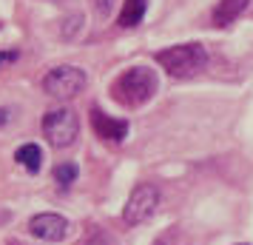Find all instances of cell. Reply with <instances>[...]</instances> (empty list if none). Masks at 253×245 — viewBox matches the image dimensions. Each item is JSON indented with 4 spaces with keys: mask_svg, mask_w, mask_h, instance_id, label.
<instances>
[{
    "mask_svg": "<svg viewBox=\"0 0 253 245\" xmlns=\"http://www.w3.org/2000/svg\"><path fill=\"white\" fill-rule=\"evenodd\" d=\"M154 92H157V74H154V69H145V66H134V69L123 71L111 86L114 100L128 108L145 105L154 97Z\"/></svg>",
    "mask_w": 253,
    "mask_h": 245,
    "instance_id": "obj_1",
    "label": "cell"
},
{
    "mask_svg": "<svg viewBox=\"0 0 253 245\" xmlns=\"http://www.w3.org/2000/svg\"><path fill=\"white\" fill-rule=\"evenodd\" d=\"M157 63H160L171 77L185 80V77H196V74L208 66V51L199 46V43H179V46L157 51Z\"/></svg>",
    "mask_w": 253,
    "mask_h": 245,
    "instance_id": "obj_2",
    "label": "cell"
},
{
    "mask_svg": "<svg viewBox=\"0 0 253 245\" xmlns=\"http://www.w3.org/2000/svg\"><path fill=\"white\" fill-rule=\"evenodd\" d=\"M43 137L48 140V146H54V148H69L71 143L77 140V134H80V120L77 114L66 108V105H60V108H51L43 114Z\"/></svg>",
    "mask_w": 253,
    "mask_h": 245,
    "instance_id": "obj_3",
    "label": "cell"
},
{
    "mask_svg": "<svg viewBox=\"0 0 253 245\" xmlns=\"http://www.w3.org/2000/svg\"><path fill=\"white\" fill-rule=\"evenodd\" d=\"M85 89V74L77 66H57L43 77V92L54 100H71Z\"/></svg>",
    "mask_w": 253,
    "mask_h": 245,
    "instance_id": "obj_4",
    "label": "cell"
},
{
    "mask_svg": "<svg viewBox=\"0 0 253 245\" xmlns=\"http://www.w3.org/2000/svg\"><path fill=\"white\" fill-rule=\"evenodd\" d=\"M157 208H160V191L154 186H139L128 197L123 220H126V225H139V222H148L157 214Z\"/></svg>",
    "mask_w": 253,
    "mask_h": 245,
    "instance_id": "obj_5",
    "label": "cell"
},
{
    "mask_svg": "<svg viewBox=\"0 0 253 245\" xmlns=\"http://www.w3.org/2000/svg\"><path fill=\"white\" fill-rule=\"evenodd\" d=\"M29 234L37 237V240H43V243H60V240H66V234H69V220L66 217H60V214H35L32 220H29Z\"/></svg>",
    "mask_w": 253,
    "mask_h": 245,
    "instance_id": "obj_6",
    "label": "cell"
},
{
    "mask_svg": "<svg viewBox=\"0 0 253 245\" xmlns=\"http://www.w3.org/2000/svg\"><path fill=\"white\" fill-rule=\"evenodd\" d=\"M91 126H94V134L105 143H123L128 137V123L126 120H114V117L103 114L100 108L91 111Z\"/></svg>",
    "mask_w": 253,
    "mask_h": 245,
    "instance_id": "obj_7",
    "label": "cell"
},
{
    "mask_svg": "<svg viewBox=\"0 0 253 245\" xmlns=\"http://www.w3.org/2000/svg\"><path fill=\"white\" fill-rule=\"evenodd\" d=\"M251 0H219L213 9V26H228L248 9Z\"/></svg>",
    "mask_w": 253,
    "mask_h": 245,
    "instance_id": "obj_8",
    "label": "cell"
},
{
    "mask_svg": "<svg viewBox=\"0 0 253 245\" xmlns=\"http://www.w3.org/2000/svg\"><path fill=\"white\" fill-rule=\"evenodd\" d=\"M145 9H148V0H126V3H123V9H120L117 23L126 26V29H134V26L142 23Z\"/></svg>",
    "mask_w": 253,
    "mask_h": 245,
    "instance_id": "obj_9",
    "label": "cell"
},
{
    "mask_svg": "<svg viewBox=\"0 0 253 245\" xmlns=\"http://www.w3.org/2000/svg\"><path fill=\"white\" fill-rule=\"evenodd\" d=\"M14 160L23 165L26 171H40V163H43V151H40V146H35V143H26V146H20L17 148V154H14Z\"/></svg>",
    "mask_w": 253,
    "mask_h": 245,
    "instance_id": "obj_10",
    "label": "cell"
},
{
    "mask_svg": "<svg viewBox=\"0 0 253 245\" xmlns=\"http://www.w3.org/2000/svg\"><path fill=\"white\" fill-rule=\"evenodd\" d=\"M77 174H80V168L74 163H60L57 168H54V180H57L63 188H69L74 180H77Z\"/></svg>",
    "mask_w": 253,
    "mask_h": 245,
    "instance_id": "obj_11",
    "label": "cell"
},
{
    "mask_svg": "<svg viewBox=\"0 0 253 245\" xmlns=\"http://www.w3.org/2000/svg\"><path fill=\"white\" fill-rule=\"evenodd\" d=\"M14 60H17V51H0V69L9 66V63H14Z\"/></svg>",
    "mask_w": 253,
    "mask_h": 245,
    "instance_id": "obj_12",
    "label": "cell"
},
{
    "mask_svg": "<svg viewBox=\"0 0 253 245\" xmlns=\"http://www.w3.org/2000/svg\"><path fill=\"white\" fill-rule=\"evenodd\" d=\"M6 123H9V111H6V108H0V126H6Z\"/></svg>",
    "mask_w": 253,
    "mask_h": 245,
    "instance_id": "obj_13",
    "label": "cell"
},
{
    "mask_svg": "<svg viewBox=\"0 0 253 245\" xmlns=\"http://www.w3.org/2000/svg\"><path fill=\"white\" fill-rule=\"evenodd\" d=\"M91 245H94V243H91Z\"/></svg>",
    "mask_w": 253,
    "mask_h": 245,
    "instance_id": "obj_14",
    "label": "cell"
}]
</instances>
